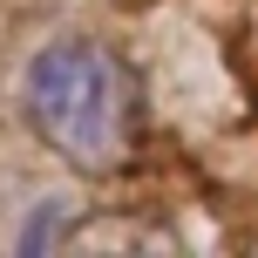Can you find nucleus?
<instances>
[{
    "label": "nucleus",
    "mask_w": 258,
    "mask_h": 258,
    "mask_svg": "<svg viewBox=\"0 0 258 258\" xmlns=\"http://www.w3.org/2000/svg\"><path fill=\"white\" fill-rule=\"evenodd\" d=\"M27 122L61 163L75 170H116L129 156V129H136V89L129 68L102 41L61 34L27 61Z\"/></svg>",
    "instance_id": "obj_1"
}]
</instances>
